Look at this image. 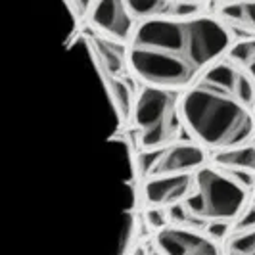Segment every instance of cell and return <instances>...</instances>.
Instances as JSON below:
<instances>
[{
  "label": "cell",
  "instance_id": "1",
  "mask_svg": "<svg viewBox=\"0 0 255 255\" xmlns=\"http://www.w3.org/2000/svg\"><path fill=\"white\" fill-rule=\"evenodd\" d=\"M234 38V31L215 13L140 21L127 42V69L142 85L186 90L225 58Z\"/></svg>",
  "mask_w": 255,
  "mask_h": 255
},
{
  "label": "cell",
  "instance_id": "2",
  "mask_svg": "<svg viewBox=\"0 0 255 255\" xmlns=\"http://www.w3.org/2000/svg\"><path fill=\"white\" fill-rule=\"evenodd\" d=\"M182 128L209 153L254 140L255 81L246 69L223 58L209 65L179 94Z\"/></svg>",
  "mask_w": 255,
  "mask_h": 255
},
{
  "label": "cell",
  "instance_id": "3",
  "mask_svg": "<svg viewBox=\"0 0 255 255\" xmlns=\"http://www.w3.org/2000/svg\"><path fill=\"white\" fill-rule=\"evenodd\" d=\"M132 121L138 132V146L144 153L161 152L177 142L182 130L177 90L144 85L134 96Z\"/></svg>",
  "mask_w": 255,
  "mask_h": 255
},
{
  "label": "cell",
  "instance_id": "4",
  "mask_svg": "<svg viewBox=\"0 0 255 255\" xmlns=\"http://www.w3.org/2000/svg\"><path fill=\"white\" fill-rule=\"evenodd\" d=\"M250 194L227 171L215 165L202 167L194 173V190L184 200L186 207L204 221L232 223L250 205Z\"/></svg>",
  "mask_w": 255,
  "mask_h": 255
},
{
  "label": "cell",
  "instance_id": "5",
  "mask_svg": "<svg viewBox=\"0 0 255 255\" xmlns=\"http://www.w3.org/2000/svg\"><path fill=\"white\" fill-rule=\"evenodd\" d=\"M148 255H225L223 246L211 240L204 230L165 227L153 236Z\"/></svg>",
  "mask_w": 255,
  "mask_h": 255
},
{
  "label": "cell",
  "instance_id": "6",
  "mask_svg": "<svg viewBox=\"0 0 255 255\" xmlns=\"http://www.w3.org/2000/svg\"><path fill=\"white\" fill-rule=\"evenodd\" d=\"M211 153L194 140H177L157 152V157L146 167V177L161 175H194L209 163Z\"/></svg>",
  "mask_w": 255,
  "mask_h": 255
},
{
  "label": "cell",
  "instance_id": "7",
  "mask_svg": "<svg viewBox=\"0 0 255 255\" xmlns=\"http://www.w3.org/2000/svg\"><path fill=\"white\" fill-rule=\"evenodd\" d=\"M87 21L98 35L119 44H127L136 27L125 0H94Z\"/></svg>",
  "mask_w": 255,
  "mask_h": 255
},
{
  "label": "cell",
  "instance_id": "8",
  "mask_svg": "<svg viewBox=\"0 0 255 255\" xmlns=\"http://www.w3.org/2000/svg\"><path fill=\"white\" fill-rule=\"evenodd\" d=\"M194 190V175H161L148 177L144 184L146 207H171L184 202Z\"/></svg>",
  "mask_w": 255,
  "mask_h": 255
},
{
  "label": "cell",
  "instance_id": "9",
  "mask_svg": "<svg viewBox=\"0 0 255 255\" xmlns=\"http://www.w3.org/2000/svg\"><path fill=\"white\" fill-rule=\"evenodd\" d=\"M136 23L163 17H188L204 12V4L186 0H125Z\"/></svg>",
  "mask_w": 255,
  "mask_h": 255
},
{
  "label": "cell",
  "instance_id": "10",
  "mask_svg": "<svg viewBox=\"0 0 255 255\" xmlns=\"http://www.w3.org/2000/svg\"><path fill=\"white\" fill-rule=\"evenodd\" d=\"M89 50L104 75L121 77V73L127 69V44L114 42L96 33L94 37H90Z\"/></svg>",
  "mask_w": 255,
  "mask_h": 255
},
{
  "label": "cell",
  "instance_id": "11",
  "mask_svg": "<svg viewBox=\"0 0 255 255\" xmlns=\"http://www.w3.org/2000/svg\"><path fill=\"white\" fill-rule=\"evenodd\" d=\"M217 15L221 21L234 29H242L248 37H255V0H238L219 4Z\"/></svg>",
  "mask_w": 255,
  "mask_h": 255
},
{
  "label": "cell",
  "instance_id": "12",
  "mask_svg": "<svg viewBox=\"0 0 255 255\" xmlns=\"http://www.w3.org/2000/svg\"><path fill=\"white\" fill-rule=\"evenodd\" d=\"M209 159L219 169H240V171H254L255 173V144L248 142V144L236 146V148L215 152L211 153Z\"/></svg>",
  "mask_w": 255,
  "mask_h": 255
},
{
  "label": "cell",
  "instance_id": "13",
  "mask_svg": "<svg viewBox=\"0 0 255 255\" xmlns=\"http://www.w3.org/2000/svg\"><path fill=\"white\" fill-rule=\"evenodd\" d=\"M104 79H106V85H108L110 100L114 102L115 114H117L121 123H125L128 117L132 115V106H134V92H132V87L128 85V81H125L123 77L104 75Z\"/></svg>",
  "mask_w": 255,
  "mask_h": 255
},
{
  "label": "cell",
  "instance_id": "14",
  "mask_svg": "<svg viewBox=\"0 0 255 255\" xmlns=\"http://www.w3.org/2000/svg\"><path fill=\"white\" fill-rule=\"evenodd\" d=\"M225 58L230 60L232 64L246 69L255 81V37L246 38H234V42L230 44L229 52L225 54Z\"/></svg>",
  "mask_w": 255,
  "mask_h": 255
},
{
  "label": "cell",
  "instance_id": "15",
  "mask_svg": "<svg viewBox=\"0 0 255 255\" xmlns=\"http://www.w3.org/2000/svg\"><path fill=\"white\" fill-rule=\"evenodd\" d=\"M167 213H169V225L171 227H180V229H194V230H204L207 221L196 217L190 209L186 207L184 202L175 204L171 207H167Z\"/></svg>",
  "mask_w": 255,
  "mask_h": 255
},
{
  "label": "cell",
  "instance_id": "16",
  "mask_svg": "<svg viewBox=\"0 0 255 255\" xmlns=\"http://www.w3.org/2000/svg\"><path fill=\"white\" fill-rule=\"evenodd\" d=\"M227 252L236 255H255V230L229 236Z\"/></svg>",
  "mask_w": 255,
  "mask_h": 255
},
{
  "label": "cell",
  "instance_id": "17",
  "mask_svg": "<svg viewBox=\"0 0 255 255\" xmlns=\"http://www.w3.org/2000/svg\"><path fill=\"white\" fill-rule=\"evenodd\" d=\"M255 230V204H250L238 217L230 223V236Z\"/></svg>",
  "mask_w": 255,
  "mask_h": 255
},
{
  "label": "cell",
  "instance_id": "18",
  "mask_svg": "<svg viewBox=\"0 0 255 255\" xmlns=\"http://www.w3.org/2000/svg\"><path fill=\"white\" fill-rule=\"evenodd\" d=\"M144 221L152 230H161L169 227V213L167 207H146L144 211Z\"/></svg>",
  "mask_w": 255,
  "mask_h": 255
},
{
  "label": "cell",
  "instance_id": "19",
  "mask_svg": "<svg viewBox=\"0 0 255 255\" xmlns=\"http://www.w3.org/2000/svg\"><path fill=\"white\" fill-rule=\"evenodd\" d=\"M204 232L211 240L223 244V242H227L230 236V223H227V221H209V223L205 225Z\"/></svg>",
  "mask_w": 255,
  "mask_h": 255
},
{
  "label": "cell",
  "instance_id": "20",
  "mask_svg": "<svg viewBox=\"0 0 255 255\" xmlns=\"http://www.w3.org/2000/svg\"><path fill=\"white\" fill-rule=\"evenodd\" d=\"M227 171L234 180H238L246 190L254 192L255 190V173L254 171H240V169H223Z\"/></svg>",
  "mask_w": 255,
  "mask_h": 255
},
{
  "label": "cell",
  "instance_id": "21",
  "mask_svg": "<svg viewBox=\"0 0 255 255\" xmlns=\"http://www.w3.org/2000/svg\"><path fill=\"white\" fill-rule=\"evenodd\" d=\"M69 10L73 12V15L77 17V21H83L89 17V12L94 4V0H65Z\"/></svg>",
  "mask_w": 255,
  "mask_h": 255
},
{
  "label": "cell",
  "instance_id": "22",
  "mask_svg": "<svg viewBox=\"0 0 255 255\" xmlns=\"http://www.w3.org/2000/svg\"><path fill=\"white\" fill-rule=\"evenodd\" d=\"M130 255H148V248H146V246H138V248L132 250Z\"/></svg>",
  "mask_w": 255,
  "mask_h": 255
},
{
  "label": "cell",
  "instance_id": "23",
  "mask_svg": "<svg viewBox=\"0 0 255 255\" xmlns=\"http://www.w3.org/2000/svg\"><path fill=\"white\" fill-rule=\"evenodd\" d=\"M217 4H229V2H238V0H215Z\"/></svg>",
  "mask_w": 255,
  "mask_h": 255
},
{
  "label": "cell",
  "instance_id": "24",
  "mask_svg": "<svg viewBox=\"0 0 255 255\" xmlns=\"http://www.w3.org/2000/svg\"><path fill=\"white\" fill-rule=\"evenodd\" d=\"M186 2H198V4H205L207 0H186Z\"/></svg>",
  "mask_w": 255,
  "mask_h": 255
},
{
  "label": "cell",
  "instance_id": "25",
  "mask_svg": "<svg viewBox=\"0 0 255 255\" xmlns=\"http://www.w3.org/2000/svg\"><path fill=\"white\" fill-rule=\"evenodd\" d=\"M227 255H236V254H229V252H227Z\"/></svg>",
  "mask_w": 255,
  "mask_h": 255
}]
</instances>
